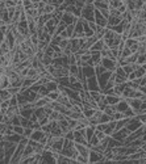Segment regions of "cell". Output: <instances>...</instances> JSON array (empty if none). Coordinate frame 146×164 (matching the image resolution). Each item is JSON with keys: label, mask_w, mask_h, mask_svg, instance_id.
I'll return each mask as SVG.
<instances>
[{"label": "cell", "mask_w": 146, "mask_h": 164, "mask_svg": "<svg viewBox=\"0 0 146 164\" xmlns=\"http://www.w3.org/2000/svg\"><path fill=\"white\" fill-rule=\"evenodd\" d=\"M138 89H139V91H141V92H142L143 94H146V85H142V87H139V88H138Z\"/></svg>", "instance_id": "obj_55"}, {"label": "cell", "mask_w": 146, "mask_h": 164, "mask_svg": "<svg viewBox=\"0 0 146 164\" xmlns=\"http://www.w3.org/2000/svg\"><path fill=\"white\" fill-rule=\"evenodd\" d=\"M38 122H40V125H41V126H43V125L49 123V122H50L49 116H45V117H41V118H38Z\"/></svg>", "instance_id": "obj_45"}, {"label": "cell", "mask_w": 146, "mask_h": 164, "mask_svg": "<svg viewBox=\"0 0 146 164\" xmlns=\"http://www.w3.org/2000/svg\"><path fill=\"white\" fill-rule=\"evenodd\" d=\"M124 3V0H109V8H115V9H117L120 5H121Z\"/></svg>", "instance_id": "obj_35"}, {"label": "cell", "mask_w": 146, "mask_h": 164, "mask_svg": "<svg viewBox=\"0 0 146 164\" xmlns=\"http://www.w3.org/2000/svg\"><path fill=\"white\" fill-rule=\"evenodd\" d=\"M66 31H67V36H68V38H73V36H74V31H75V24H70V25H67Z\"/></svg>", "instance_id": "obj_37"}, {"label": "cell", "mask_w": 146, "mask_h": 164, "mask_svg": "<svg viewBox=\"0 0 146 164\" xmlns=\"http://www.w3.org/2000/svg\"><path fill=\"white\" fill-rule=\"evenodd\" d=\"M96 110L98 109H93V108H86V109H83V112H82V113H83V116L86 118H91L95 113H96Z\"/></svg>", "instance_id": "obj_28"}, {"label": "cell", "mask_w": 146, "mask_h": 164, "mask_svg": "<svg viewBox=\"0 0 146 164\" xmlns=\"http://www.w3.org/2000/svg\"><path fill=\"white\" fill-rule=\"evenodd\" d=\"M5 2V5H7V8H11V7H16V3L13 2V0H4Z\"/></svg>", "instance_id": "obj_50"}, {"label": "cell", "mask_w": 146, "mask_h": 164, "mask_svg": "<svg viewBox=\"0 0 146 164\" xmlns=\"http://www.w3.org/2000/svg\"><path fill=\"white\" fill-rule=\"evenodd\" d=\"M142 125H143V123H142L141 119H139V117H138V116H134V117H132V118L129 119V122L126 123L125 128L132 133V131H136L137 129L142 128Z\"/></svg>", "instance_id": "obj_4"}, {"label": "cell", "mask_w": 146, "mask_h": 164, "mask_svg": "<svg viewBox=\"0 0 146 164\" xmlns=\"http://www.w3.org/2000/svg\"><path fill=\"white\" fill-rule=\"evenodd\" d=\"M58 20L57 18H50V20L45 24V29L48 30V33L49 34H52V36H54L55 34V31H57V25H58Z\"/></svg>", "instance_id": "obj_12"}, {"label": "cell", "mask_w": 146, "mask_h": 164, "mask_svg": "<svg viewBox=\"0 0 146 164\" xmlns=\"http://www.w3.org/2000/svg\"><path fill=\"white\" fill-rule=\"evenodd\" d=\"M100 65L108 71H115L116 67L118 66V62L115 60V59H111V58H101Z\"/></svg>", "instance_id": "obj_6"}, {"label": "cell", "mask_w": 146, "mask_h": 164, "mask_svg": "<svg viewBox=\"0 0 146 164\" xmlns=\"http://www.w3.org/2000/svg\"><path fill=\"white\" fill-rule=\"evenodd\" d=\"M126 100V103L129 104V106L136 112V114H138V112H139V108H141V103H142V100L141 99H125Z\"/></svg>", "instance_id": "obj_13"}, {"label": "cell", "mask_w": 146, "mask_h": 164, "mask_svg": "<svg viewBox=\"0 0 146 164\" xmlns=\"http://www.w3.org/2000/svg\"><path fill=\"white\" fill-rule=\"evenodd\" d=\"M48 97H49L50 101H57V100H58V97H59V89H58V91L49 92V93H48Z\"/></svg>", "instance_id": "obj_31"}, {"label": "cell", "mask_w": 146, "mask_h": 164, "mask_svg": "<svg viewBox=\"0 0 146 164\" xmlns=\"http://www.w3.org/2000/svg\"><path fill=\"white\" fill-rule=\"evenodd\" d=\"M87 89L88 91H100V87H99V81H98V76H96V75L87 78Z\"/></svg>", "instance_id": "obj_10"}, {"label": "cell", "mask_w": 146, "mask_h": 164, "mask_svg": "<svg viewBox=\"0 0 146 164\" xmlns=\"http://www.w3.org/2000/svg\"><path fill=\"white\" fill-rule=\"evenodd\" d=\"M70 88H73V89H75V91H82V89H84L83 84H82L79 80L77 81V83H74V84H71V85H70Z\"/></svg>", "instance_id": "obj_39"}, {"label": "cell", "mask_w": 146, "mask_h": 164, "mask_svg": "<svg viewBox=\"0 0 146 164\" xmlns=\"http://www.w3.org/2000/svg\"><path fill=\"white\" fill-rule=\"evenodd\" d=\"M3 146H4V151H5V157H4V162L5 163H11V159L13 156L16 147H17V143H12L8 141H3Z\"/></svg>", "instance_id": "obj_2"}, {"label": "cell", "mask_w": 146, "mask_h": 164, "mask_svg": "<svg viewBox=\"0 0 146 164\" xmlns=\"http://www.w3.org/2000/svg\"><path fill=\"white\" fill-rule=\"evenodd\" d=\"M133 2H134L136 8H137V9L143 8V5H145V0H133Z\"/></svg>", "instance_id": "obj_44"}, {"label": "cell", "mask_w": 146, "mask_h": 164, "mask_svg": "<svg viewBox=\"0 0 146 164\" xmlns=\"http://www.w3.org/2000/svg\"><path fill=\"white\" fill-rule=\"evenodd\" d=\"M121 21H123V17L121 16H109V17H108V27L107 28L116 27V25H118Z\"/></svg>", "instance_id": "obj_17"}, {"label": "cell", "mask_w": 146, "mask_h": 164, "mask_svg": "<svg viewBox=\"0 0 146 164\" xmlns=\"http://www.w3.org/2000/svg\"><path fill=\"white\" fill-rule=\"evenodd\" d=\"M13 94L11 93V91L8 89H0V101H3V100H9Z\"/></svg>", "instance_id": "obj_25"}, {"label": "cell", "mask_w": 146, "mask_h": 164, "mask_svg": "<svg viewBox=\"0 0 146 164\" xmlns=\"http://www.w3.org/2000/svg\"><path fill=\"white\" fill-rule=\"evenodd\" d=\"M103 159H104V154L103 152L91 148L90 155H88V163H103Z\"/></svg>", "instance_id": "obj_5"}, {"label": "cell", "mask_w": 146, "mask_h": 164, "mask_svg": "<svg viewBox=\"0 0 146 164\" xmlns=\"http://www.w3.org/2000/svg\"><path fill=\"white\" fill-rule=\"evenodd\" d=\"M82 70H83V74L86 78H90V76H93L95 74V67L93 66H88V65H84L83 67H82Z\"/></svg>", "instance_id": "obj_22"}, {"label": "cell", "mask_w": 146, "mask_h": 164, "mask_svg": "<svg viewBox=\"0 0 146 164\" xmlns=\"http://www.w3.org/2000/svg\"><path fill=\"white\" fill-rule=\"evenodd\" d=\"M62 40H63V38H62L59 34H54L53 38H52V42H50V43H52V45H58V46H59V43H61Z\"/></svg>", "instance_id": "obj_38"}, {"label": "cell", "mask_w": 146, "mask_h": 164, "mask_svg": "<svg viewBox=\"0 0 146 164\" xmlns=\"http://www.w3.org/2000/svg\"><path fill=\"white\" fill-rule=\"evenodd\" d=\"M129 134H130V131H129V130H128V129H126L125 126H124L123 129H120V130L115 131V133H113L111 137H113V138H115V139H117V141H121V142L124 143V141L126 139V138H128V135H129Z\"/></svg>", "instance_id": "obj_8"}, {"label": "cell", "mask_w": 146, "mask_h": 164, "mask_svg": "<svg viewBox=\"0 0 146 164\" xmlns=\"http://www.w3.org/2000/svg\"><path fill=\"white\" fill-rule=\"evenodd\" d=\"M4 157H5V151H4V146L2 144V146H0V163H5Z\"/></svg>", "instance_id": "obj_48"}, {"label": "cell", "mask_w": 146, "mask_h": 164, "mask_svg": "<svg viewBox=\"0 0 146 164\" xmlns=\"http://www.w3.org/2000/svg\"><path fill=\"white\" fill-rule=\"evenodd\" d=\"M4 41L8 43V46H9L11 50H13V49L17 46V43H16V37H15V34H13V31L11 30V27H9V30L7 31V34H5Z\"/></svg>", "instance_id": "obj_11"}, {"label": "cell", "mask_w": 146, "mask_h": 164, "mask_svg": "<svg viewBox=\"0 0 146 164\" xmlns=\"http://www.w3.org/2000/svg\"><path fill=\"white\" fill-rule=\"evenodd\" d=\"M88 25H90V28H91L93 31L96 30V28H98V25L95 24V21H88Z\"/></svg>", "instance_id": "obj_53"}, {"label": "cell", "mask_w": 146, "mask_h": 164, "mask_svg": "<svg viewBox=\"0 0 146 164\" xmlns=\"http://www.w3.org/2000/svg\"><path fill=\"white\" fill-rule=\"evenodd\" d=\"M62 21H65L67 25H70V24H77L78 17H75L73 13H70V12H63Z\"/></svg>", "instance_id": "obj_15"}, {"label": "cell", "mask_w": 146, "mask_h": 164, "mask_svg": "<svg viewBox=\"0 0 146 164\" xmlns=\"http://www.w3.org/2000/svg\"><path fill=\"white\" fill-rule=\"evenodd\" d=\"M9 106H11L9 100H3V101H0V110H2V113H5V112H7Z\"/></svg>", "instance_id": "obj_32"}, {"label": "cell", "mask_w": 146, "mask_h": 164, "mask_svg": "<svg viewBox=\"0 0 146 164\" xmlns=\"http://www.w3.org/2000/svg\"><path fill=\"white\" fill-rule=\"evenodd\" d=\"M95 0H86V4H93Z\"/></svg>", "instance_id": "obj_56"}, {"label": "cell", "mask_w": 146, "mask_h": 164, "mask_svg": "<svg viewBox=\"0 0 146 164\" xmlns=\"http://www.w3.org/2000/svg\"><path fill=\"white\" fill-rule=\"evenodd\" d=\"M45 134H46V133H43L42 129H36V130H33V133H32V135H30L29 139H33V141L40 142V139H41V138L45 135Z\"/></svg>", "instance_id": "obj_20"}, {"label": "cell", "mask_w": 146, "mask_h": 164, "mask_svg": "<svg viewBox=\"0 0 146 164\" xmlns=\"http://www.w3.org/2000/svg\"><path fill=\"white\" fill-rule=\"evenodd\" d=\"M13 2H15L16 4H18V3H21V0H13Z\"/></svg>", "instance_id": "obj_57"}, {"label": "cell", "mask_w": 146, "mask_h": 164, "mask_svg": "<svg viewBox=\"0 0 146 164\" xmlns=\"http://www.w3.org/2000/svg\"><path fill=\"white\" fill-rule=\"evenodd\" d=\"M95 24L98 27H101V28H107L108 27V20L100 13V11L95 8Z\"/></svg>", "instance_id": "obj_9"}, {"label": "cell", "mask_w": 146, "mask_h": 164, "mask_svg": "<svg viewBox=\"0 0 146 164\" xmlns=\"http://www.w3.org/2000/svg\"><path fill=\"white\" fill-rule=\"evenodd\" d=\"M93 7L96 9H105V8H109V4L103 2V0H96V2L93 3Z\"/></svg>", "instance_id": "obj_27"}, {"label": "cell", "mask_w": 146, "mask_h": 164, "mask_svg": "<svg viewBox=\"0 0 146 164\" xmlns=\"http://www.w3.org/2000/svg\"><path fill=\"white\" fill-rule=\"evenodd\" d=\"M11 87V80L7 75H2V84H0V89H7V88Z\"/></svg>", "instance_id": "obj_24"}, {"label": "cell", "mask_w": 146, "mask_h": 164, "mask_svg": "<svg viewBox=\"0 0 146 164\" xmlns=\"http://www.w3.org/2000/svg\"><path fill=\"white\" fill-rule=\"evenodd\" d=\"M63 116H65V114H62V113H59L58 110H53L49 114V119H50V121H58V119H61Z\"/></svg>", "instance_id": "obj_26"}, {"label": "cell", "mask_w": 146, "mask_h": 164, "mask_svg": "<svg viewBox=\"0 0 146 164\" xmlns=\"http://www.w3.org/2000/svg\"><path fill=\"white\" fill-rule=\"evenodd\" d=\"M95 135H96L100 141H101V139H104V138L107 137L104 131H100V130H96V129H95Z\"/></svg>", "instance_id": "obj_46"}, {"label": "cell", "mask_w": 146, "mask_h": 164, "mask_svg": "<svg viewBox=\"0 0 146 164\" xmlns=\"http://www.w3.org/2000/svg\"><path fill=\"white\" fill-rule=\"evenodd\" d=\"M79 66L78 65H70L68 66V72L70 75H74V76H78V74H79Z\"/></svg>", "instance_id": "obj_29"}, {"label": "cell", "mask_w": 146, "mask_h": 164, "mask_svg": "<svg viewBox=\"0 0 146 164\" xmlns=\"http://www.w3.org/2000/svg\"><path fill=\"white\" fill-rule=\"evenodd\" d=\"M104 71H107V70H105V68L101 66V65L95 66V74H96V76H98V75H100V74H103Z\"/></svg>", "instance_id": "obj_43"}, {"label": "cell", "mask_w": 146, "mask_h": 164, "mask_svg": "<svg viewBox=\"0 0 146 164\" xmlns=\"http://www.w3.org/2000/svg\"><path fill=\"white\" fill-rule=\"evenodd\" d=\"M128 108H129V104L126 103V100H125V99H121V100L118 101V104L116 105V109H117L118 112H121V113H124Z\"/></svg>", "instance_id": "obj_23"}, {"label": "cell", "mask_w": 146, "mask_h": 164, "mask_svg": "<svg viewBox=\"0 0 146 164\" xmlns=\"http://www.w3.org/2000/svg\"><path fill=\"white\" fill-rule=\"evenodd\" d=\"M124 117H125V116H124V113H121V112H118V110H117V112L115 113V114L112 116V119H113V121H118V119H123Z\"/></svg>", "instance_id": "obj_41"}, {"label": "cell", "mask_w": 146, "mask_h": 164, "mask_svg": "<svg viewBox=\"0 0 146 164\" xmlns=\"http://www.w3.org/2000/svg\"><path fill=\"white\" fill-rule=\"evenodd\" d=\"M117 11H118V12H120V13H121V15L124 13V12H126V11H128V9H126V5H125V3H123L121 5H120V7L117 8Z\"/></svg>", "instance_id": "obj_51"}, {"label": "cell", "mask_w": 146, "mask_h": 164, "mask_svg": "<svg viewBox=\"0 0 146 164\" xmlns=\"http://www.w3.org/2000/svg\"><path fill=\"white\" fill-rule=\"evenodd\" d=\"M2 144H3V141H0V146H2Z\"/></svg>", "instance_id": "obj_58"}, {"label": "cell", "mask_w": 146, "mask_h": 164, "mask_svg": "<svg viewBox=\"0 0 146 164\" xmlns=\"http://www.w3.org/2000/svg\"><path fill=\"white\" fill-rule=\"evenodd\" d=\"M105 99H107L108 105H117L118 101L121 100V97L117 96V94H115V93H112V94H105Z\"/></svg>", "instance_id": "obj_19"}, {"label": "cell", "mask_w": 146, "mask_h": 164, "mask_svg": "<svg viewBox=\"0 0 146 164\" xmlns=\"http://www.w3.org/2000/svg\"><path fill=\"white\" fill-rule=\"evenodd\" d=\"M103 41L109 49H113V47H118V45L124 40H123V36L120 33H116V31L112 30L111 28H107L105 33L103 36Z\"/></svg>", "instance_id": "obj_1"}, {"label": "cell", "mask_w": 146, "mask_h": 164, "mask_svg": "<svg viewBox=\"0 0 146 164\" xmlns=\"http://www.w3.org/2000/svg\"><path fill=\"white\" fill-rule=\"evenodd\" d=\"M125 46L129 47L132 53H137L138 46H139V42L136 38H128V40H125Z\"/></svg>", "instance_id": "obj_14"}, {"label": "cell", "mask_w": 146, "mask_h": 164, "mask_svg": "<svg viewBox=\"0 0 146 164\" xmlns=\"http://www.w3.org/2000/svg\"><path fill=\"white\" fill-rule=\"evenodd\" d=\"M57 11V7H54L53 4H45L43 5V13H54Z\"/></svg>", "instance_id": "obj_30"}, {"label": "cell", "mask_w": 146, "mask_h": 164, "mask_svg": "<svg viewBox=\"0 0 146 164\" xmlns=\"http://www.w3.org/2000/svg\"><path fill=\"white\" fill-rule=\"evenodd\" d=\"M59 36L62 37V38H68V36H67V31H66V30H63L62 33H59Z\"/></svg>", "instance_id": "obj_54"}, {"label": "cell", "mask_w": 146, "mask_h": 164, "mask_svg": "<svg viewBox=\"0 0 146 164\" xmlns=\"http://www.w3.org/2000/svg\"><path fill=\"white\" fill-rule=\"evenodd\" d=\"M75 162H77V163L87 164V163H88V157H86V156H83V155H78L77 157H75Z\"/></svg>", "instance_id": "obj_40"}, {"label": "cell", "mask_w": 146, "mask_h": 164, "mask_svg": "<svg viewBox=\"0 0 146 164\" xmlns=\"http://www.w3.org/2000/svg\"><path fill=\"white\" fill-rule=\"evenodd\" d=\"M111 121H112V117L109 114H107V113H104V112L101 113V116H100V122L101 123H107V122H111Z\"/></svg>", "instance_id": "obj_36"}, {"label": "cell", "mask_w": 146, "mask_h": 164, "mask_svg": "<svg viewBox=\"0 0 146 164\" xmlns=\"http://www.w3.org/2000/svg\"><path fill=\"white\" fill-rule=\"evenodd\" d=\"M104 47H108L105 43H104V41H103V38H100V40H98L96 42L93 43V45L91 46V49H90V51L92 53V51H101Z\"/></svg>", "instance_id": "obj_16"}, {"label": "cell", "mask_w": 146, "mask_h": 164, "mask_svg": "<svg viewBox=\"0 0 146 164\" xmlns=\"http://www.w3.org/2000/svg\"><path fill=\"white\" fill-rule=\"evenodd\" d=\"M23 139V135L17 134V133H12L9 135H4V141H8V142H12V143H18Z\"/></svg>", "instance_id": "obj_18"}, {"label": "cell", "mask_w": 146, "mask_h": 164, "mask_svg": "<svg viewBox=\"0 0 146 164\" xmlns=\"http://www.w3.org/2000/svg\"><path fill=\"white\" fill-rule=\"evenodd\" d=\"M68 62H70V65H77V55L75 54L68 55Z\"/></svg>", "instance_id": "obj_49"}, {"label": "cell", "mask_w": 146, "mask_h": 164, "mask_svg": "<svg viewBox=\"0 0 146 164\" xmlns=\"http://www.w3.org/2000/svg\"><path fill=\"white\" fill-rule=\"evenodd\" d=\"M66 28H67V24L65 22V21H59L58 22V25H57V31H55V34H59V33H62L63 30H66Z\"/></svg>", "instance_id": "obj_33"}, {"label": "cell", "mask_w": 146, "mask_h": 164, "mask_svg": "<svg viewBox=\"0 0 146 164\" xmlns=\"http://www.w3.org/2000/svg\"><path fill=\"white\" fill-rule=\"evenodd\" d=\"M0 84H2V76H0Z\"/></svg>", "instance_id": "obj_59"}, {"label": "cell", "mask_w": 146, "mask_h": 164, "mask_svg": "<svg viewBox=\"0 0 146 164\" xmlns=\"http://www.w3.org/2000/svg\"><path fill=\"white\" fill-rule=\"evenodd\" d=\"M80 18H83V20H86V21H95V7H93V4H84L83 9H82Z\"/></svg>", "instance_id": "obj_3"}, {"label": "cell", "mask_w": 146, "mask_h": 164, "mask_svg": "<svg viewBox=\"0 0 146 164\" xmlns=\"http://www.w3.org/2000/svg\"><path fill=\"white\" fill-rule=\"evenodd\" d=\"M112 72L113 71H104L103 74H100V75H98V81H99V87H100V91L103 89V88L105 87V84L108 83V80L111 79V76H112Z\"/></svg>", "instance_id": "obj_7"}, {"label": "cell", "mask_w": 146, "mask_h": 164, "mask_svg": "<svg viewBox=\"0 0 146 164\" xmlns=\"http://www.w3.org/2000/svg\"><path fill=\"white\" fill-rule=\"evenodd\" d=\"M145 143H146V141H145Z\"/></svg>", "instance_id": "obj_60"}, {"label": "cell", "mask_w": 146, "mask_h": 164, "mask_svg": "<svg viewBox=\"0 0 146 164\" xmlns=\"http://www.w3.org/2000/svg\"><path fill=\"white\" fill-rule=\"evenodd\" d=\"M138 83H139V87H142V85H146V74L143 75L142 78H139V79H138Z\"/></svg>", "instance_id": "obj_52"}, {"label": "cell", "mask_w": 146, "mask_h": 164, "mask_svg": "<svg viewBox=\"0 0 146 164\" xmlns=\"http://www.w3.org/2000/svg\"><path fill=\"white\" fill-rule=\"evenodd\" d=\"M32 133H33V129H32V128H25V129H24V135H23V137H25V138H30Z\"/></svg>", "instance_id": "obj_47"}, {"label": "cell", "mask_w": 146, "mask_h": 164, "mask_svg": "<svg viewBox=\"0 0 146 164\" xmlns=\"http://www.w3.org/2000/svg\"><path fill=\"white\" fill-rule=\"evenodd\" d=\"M34 114L38 117V118H41V117L48 116V113H46L45 108H34Z\"/></svg>", "instance_id": "obj_34"}, {"label": "cell", "mask_w": 146, "mask_h": 164, "mask_svg": "<svg viewBox=\"0 0 146 164\" xmlns=\"http://www.w3.org/2000/svg\"><path fill=\"white\" fill-rule=\"evenodd\" d=\"M45 87L48 88L49 92H52V91H58V89H59V84H58V81H57V79L49 80L48 83L45 84Z\"/></svg>", "instance_id": "obj_21"}, {"label": "cell", "mask_w": 146, "mask_h": 164, "mask_svg": "<svg viewBox=\"0 0 146 164\" xmlns=\"http://www.w3.org/2000/svg\"><path fill=\"white\" fill-rule=\"evenodd\" d=\"M24 129H25V128H23L21 125L13 126V131H15V133H17V134H20V135H24Z\"/></svg>", "instance_id": "obj_42"}]
</instances>
